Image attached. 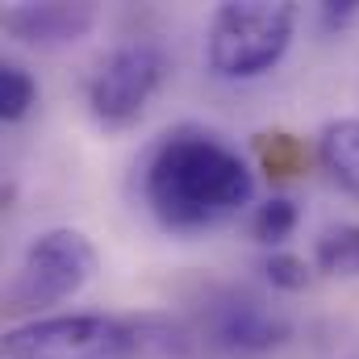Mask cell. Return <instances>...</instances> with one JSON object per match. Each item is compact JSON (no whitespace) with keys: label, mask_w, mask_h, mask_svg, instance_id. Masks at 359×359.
<instances>
[{"label":"cell","mask_w":359,"mask_h":359,"mask_svg":"<svg viewBox=\"0 0 359 359\" xmlns=\"http://www.w3.org/2000/svg\"><path fill=\"white\" fill-rule=\"evenodd\" d=\"M163 50L151 42L117 46L96 63L88 80V113L104 130H121L142 117L147 100L163 84Z\"/></svg>","instance_id":"5b68a950"},{"label":"cell","mask_w":359,"mask_h":359,"mask_svg":"<svg viewBox=\"0 0 359 359\" xmlns=\"http://www.w3.org/2000/svg\"><path fill=\"white\" fill-rule=\"evenodd\" d=\"M34 100H38L34 76L25 67H17V63H4L0 67V117L4 121H21L34 109Z\"/></svg>","instance_id":"8fae6325"},{"label":"cell","mask_w":359,"mask_h":359,"mask_svg":"<svg viewBox=\"0 0 359 359\" xmlns=\"http://www.w3.org/2000/svg\"><path fill=\"white\" fill-rule=\"evenodd\" d=\"M259 155L271 168V176H297L305 168V147L292 134H259Z\"/></svg>","instance_id":"7c38bea8"},{"label":"cell","mask_w":359,"mask_h":359,"mask_svg":"<svg viewBox=\"0 0 359 359\" xmlns=\"http://www.w3.org/2000/svg\"><path fill=\"white\" fill-rule=\"evenodd\" d=\"M251 196V163L226 138L196 126L163 134L142 168V201L155 213V222L172 234L213 230L243 213Z\"/></svg>","instance_id":"6da1fadb"},{"label":"cell","mask_w":359,"mask_h":359,"mask_svg":"<svg viewBox=\"0 0 359 359\" xmlns=\"http://www.w3.org/2000/svg\"><path fill=\"white\" fill-rule=\"evenodd\" d=\"M318 159H322V168L339 180L347 192L359 196V121L355 117L322 126V134H318Z\"/></svg>","instance_id":"ba28073f"},{"label":"cell","mask_w":359,"mask_h":359,"mask_svg":"<svg viewBox=\"0 0 359 359\" xmlns=\"http://www.w3.org/2000/svg\"><path fill=\"white\" fill-rule=\"evenodd\" d=\"M92 276H96V247L88 243L84 230H72V226L42 230L25 247L21 264L13 271V284L4 292V309L8 313H38L46 305L76 297Z\"/></svg>","instance_id":"3957f363"},{"label":"cell","mask_w":359,"mask_h":359,"mask_svg":"<svg viewBox=\"0 0 359 359\" xmlns=\"http://www.w3.org/2000/svg\"><path fill=\"white\" fill-rule=\"evenodd\" d=\"M355 13H359V4H347V0H343V4H322V17H326V25H347Z\"/></svg>","instance_id":"5bb4252c"},{"label":"cell","mask_w":359,"mask_h":359,"mask_svg":"<svg viewBox=\"0 0 359 359\" xmlns=\"http://www.w3.org/2000/svg\"><path fill=\"white\" fill-rule=\"evenodd\" d=\"M297 222H301L297 201H288V196H268V201L255 209V217H251V234H255L264 247H280V243L297 230Z\"/></svg>","instance_id":"30bf717a"},{"label":"cell","mask_w":359,"mask_h":359,"mask_svg":"<svg viewBox=\"0 0 359 359\" xmlns=\"http://www.w3.org/2000/svg\"><path fill=\"white\" fill-rule=\"evenodd\" d=\"M264 276L271 280V288H284V292H301L309 284V264L301 255H288V251H276L264 264Z\"/></svg>","instance_id":"4fadbf2b"},{"label":"cell","mask_w":359,"mask_h":359,"mask_svg":"<svg viewBox=\"0 0 359 359\" xmlns=\"http://www.w3.org/2000/svg\"><path fill=\"white\" fill-rule=\"evenodd\" d=\"M138 330L104 313L34 318L4 334L0 359H134Z\"/></svg>","instance_id":"277c9868"},{"label":"cell","mask_w":359,"mask_h":359,"mask_svg":"<svg viewBox=\"0 0 359 359\" xmlns=\"http://www.w3.org/2000/svg\"><path fill=\"white\" fill-rule=\"evenodd\" d=\"M96 25V4H17L4 13V29L38 50L72 46Z\"/></svg>","instance_id":"52a82bcc"},{"label":"cell","mask_w":359,"mask_h":359,"mask_svg":"<svg viewBox=\"0 0 359 359\" xmlns=\"http://www.w3.org/2000/svg\"><path fill=\"white\" fill-rule=\"evenodd\" d=\"M326 276H359V226H334L318 238L313 251Z\"/></svg>","instance_id":"9c48e42d"},{"label":"cell","mask_w":359,"mask_h":359,"mask_svg":"<svg viewBox=\"0 0 359 359\" xmlns=\"http://www.w3.org/2000/svg\"><path fill=\"white\" fill-rule=\"evenodd\" d=\"M209 334L222 351H234V355H264L271 347H280L292 326L284 313H276L271 305H264L259 297H222L213 309H209Z\"/></svg>","instance_id":"8992f818"},{"label":"cell","mask_w":359,"mask_h":359,"mask_svg":"<svg viewBox=\"0 0 359 359\" xmlns=\"http://www.w3.org/2000/svg\"><path fill=\"white\" fill-rule=\"evenodd\" d=\"M297 29V8L288 0H234L209 21L205 59L222 80H255L271 72Z\"/></svg>","instance_id":"7a4b0ae2"}]
</instances>
